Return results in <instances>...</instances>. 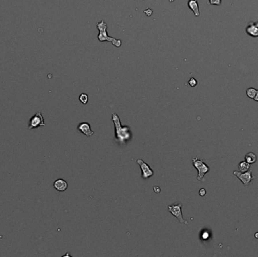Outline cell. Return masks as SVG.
<instances>
[{
  "label": "cell",
  "instance_id": "obj_1",
  "mask_svg": "<svg viewBox=\"0 0 258 257\" xmlns=\"http://www.w3.org/2000/svg\"><path fill=\"white\" fill-rule=\"evenodd\" d=\"M112 118L114 125H115V130H116V141H118L121 144H125L127 140L130 139L131 136L130 128L128 126L122 125L119 117L116 113H112Z\"/></svg>",
  "mask_w": 258,
  "mask_h": 257
},
{
  "label": "cell",
  "instance_id": "obj_2",
  "mask_svg": "<svg viewBox=\"0 0 258 257\" xmlns=\"http://www.w3.org/2000/svg\"><path fill=\"white\" fill-rule=\"evenodd\" d=\"M97 27L99 30L100 33L98 34V39H99L100 42H104V41H107L109 42H111L114 46L120 47L122 45V41L120 39H114L112 37H110L108 36L107 32H106V28H107V26H106V24L104 22V20H102L100 22L98 23L97 24Z\"/></svg>",
  "mask_w": 258,
  "mask_h": 257
},
{
  "label": "cell",
  "instance_id": "obj_3",
  "mask_svg": "<svg viewBox=\"0 0 258 257\" xmlns=\"http://www.w3.org/2000/svg\"><path fill=\"white\" fill-rule=\"evenodd\" d=\"M192 162L194 168L198 170L197 180L199 181H204V176L210 170V168L205 164L202 159L198 158H192Z\"/></svg>",
  "mask_w": 258,
  "mask_h": 257
},
{
  "label": "cell",
  "instance_id": "obj_4",
  "mask_svg": "<svg viewBox=\"0 0 258 257\" xmlns=\"http://www.w3.org/2000/svg\"><path fill=\"white\" fill-rule=\"evenodd\" d=\"M168 210L171 214L175 217L176 218L178 219V221L181 223H183V224H186L187 225L188 224V222H187L186 219H184L183 217V213H182V205L181 204H173L171 205H169L168 207Z\"/></svg>",
  "mask_w": 258,
  "mask_h": 257
},
{
  "label": "cell",
  "instance_id": "obj_5",
  "mask_svg": "<svg viewBox=\"0 0 258 257\" xmlns=\"http://www.w3.org/2000/svg\"><path fill=\"white\" fill-rule=\"evenodd\" d=\"M42 126H45V123L42 112L41 111H39L30 118L28 122V129L32 130L33 128H39Z\"/></svg>",
  "mask_w": 258,
  "mask_h": 257
},
{
  "label": "cell",
  "instance_id": "obj_6",
  "mask_svg": "<svg viewBox=\"0 0 258 257\" xmlns=\"http://www.w3.org/2000/svg\"><path fill=\"white\" fill-rule=\"evenodd\" d=\"M233 174L236 176L242 182L243 185L245 186H247L251 180L255 178V176H252V170H249L246 172H241V171H237V170H234Z\"/></svg>",
  "mask_w": 258,
  "mask_h": 257
},
{
  "label": "cell",
  "instance_id": "obj_7",
  "mask_svg": "<svg viewBox=\"0 0 258 257\" xmlns=\"http://www.w3.org/2000/svg\"><path fill=\"white\" fill-rule=\"evenodd\" d=\"M137 163L140 165V169L142 170V178L143 179H148L153 176L154 172L153 170L149 166L148 164L145 163L142 159H138L137 161Z\"/></svg>",
  "mask_w": 258,
  "mask_h": 257
},
{
  "label": "cell",
  "instance_id": "obj_8",
  "mask_svg": "<svg viewBox=\"0 0 258 257\" xmlns=\"http://www.w3.org/2000/svg\"><path fill=\"white\" fill-rule=\"evenodd\" d=\"M78 130L82 134H84L87 137H92L94 134V131L91 129V126L88 122H82L80 123L78 126Z\"/></svg>",
  "mask_w": 258,
  "mask_h": 257
},
{
  "label": "cell",
  "instance_id": "obj_9",
  "mask_svg": "<svg viewBox=\"0 0 258 257\" xmlns=\"http://www.w3.org/2000/svg\"><path fill=\"white\" fill-rule=\"evenodd\" d=\"M53 186L58 192H64L68 188V183L63 179H57L54 182Z\"/></svg>",
  "mask_w": 258,
  "mask_h": 257
},
{
  "label": "cell",
  "instance_id": "obj_10",
  "mask_svg": "<svg viewBox=\"0 0 258 257\" xmlns=\"http://www.w3.org/2000/svg\"><path fill=\"white\" fill-rule=\"evenodd\" d=\"M188 7L193 11V13H194V15L195 17H199L200 15L199 4H198L197 0H189V2H188Z\"/></svg>",
  "mask_w": 258,
  "mask_h": 257
},
{
  "label": "cell",
  "instance_id": "obj_11",
  "mask_svg": "<svg viewBox=\"0 0 258 257\" xmlns=\"http://www.w3.org/2000/svg\"><path fill=\"white\" fill-rule=\"evenodd\" d=\"M245 160L250 164H254L257 161V156L254 152H248L245 157Z\"/></svg>",
  "mask_w": 258,
  "mask_h": 257
},
{
  "label": "cell",
  "instance_id": "obj_12",
  "mask_svg": "<svg viewBox=\"0 0 258 257\" xmlns=\"http://www.w3.org/2000/svg\"><path fill=\"white\" fill-rule=\"evenodd\" d=\"M238 167V169H239V171H241V172H246V171L250 170L251 164L247 161H244L240 162Z\"/></svg>",
  "mask_w": 258,
  "mask_h": 257
},
{
  "label": "cell",
  "instance_id": "obj_13",
  "mask_svg": "<svg viewBox=\"0 0 258 257\" xmlns=\"http://www.w3.org/2000/svg\"><path fill=\"white\" fill-rule=\"evenodd\" d=\"M257 91L255 88L250 87V88H248V89H247V91H246V94H247V96H248L249 98H251V99H254L255 95H256Z\"/></svg>",
  "mask_w": 258,
  "mask_h": 257
},
{
  "label": "cell",
  "instance_id": "obj_14",
  "mask_svg": "<svg viewBox=\"0 0 258 257\" xmlns=\"http://www.w3.org/2000/svg\"><path fill=\"white\" fill-rule=\"evenodd\" d=\"M79 100L83 104H86L88 103V94H86L85 93L81 94L79 96Z\"/></svg>",
  "mask_w": 258,
  "mask_h": 257
},
{
  "label": "cell",
  "instance_id": "obj_15",
  "mask_svg": "<svg viewBox=\"0 0 258 257\" xmlns=\"http://www.w3.org/2000/svg\"><path fill=\"white\" fill-rule=\"evenodd\" d=\"M188 83H189V86H191V87H195V86L197 85L198 82L197 81H196V79H195L194 78H191V79L189 80V81H188Z\"/></svg>",
  "mask_w": 258,
  "mask_h": 257
},
{
  "label": "cell",
  "instance_id": "obj_16",
  "mask_svg": "<svg viewBox=\"0 0 258 257\" xmlns=\"http://www.w3.org/2000/svg\"><path fill=\"white\" fill-rule=\"evenodd\" d=\"M221 4V0H209V5L219 6Z\"/></svg>",
  "mask_w": 258,
  "mask_h": 257
},
{
  "label": "cell",
  "instance_id": "obj_17",
  "mask_svg": "<svg viewBox=\"0 0 258 257\" xmlns=\"http://www.w3.org/2000/svg\"><path fill=\"white\" fill-rule=\"evenodd\" d=\"M205 194H206V190H205V188H201L200 190H199V195L200 196H205Z\"/></svg>",
  "mask_w": 258,
  "mask_h": 257
},
{
  "label": "cell",
  "instance_id": "obj_18",
  "mask_svg": "<svg viewBox=\"0 0 258 257\" xmlns=\"http://www.w3.org/2000/svg\"><path fill=\"white\" fill-rule=\"evenodd\" d=\"M201 237L204 239V240H207L208 237H209V233L208 232H204L201 235Z\"/></svg>",
  "mask_w": 258,
  "mask_h": 257
},
{
  "label": "cell",
  "instance_id": "obj_19",
  "mask_svg": "<svg viewBox=\"0 0 258 257\" xmlns=\"http://www.w3.org/2000/svg\"><path fill=\"white\" fill-rule=\"evenodd\" d=\"M144 13L146 15H147V16H151V15H152V11L151 10V9H150V8H148L147 10L144 11Z\"/></svg>",
  "mask_w": 258,
  "mask_h": 257
},
{
  "label": "cell",
  "instance_id": "obj_20",
  "mask_svg": "<svg viewBox=\"0 0 258 257\" xmlns=\"http://www.w3.org/2000/svg\"><path fill=\"white\" fill-rule=\"evenodd\" d=\"M153 189L155 190V192L156 193H159L160 192V188L159 187H157V186H155L153 188Z\"/></svg>",
  "mask_w": 258,
  "mask_h": 257
},
{
  "label": "cell",
  "instance_id": "obj_21",
  "mask_svg": "<svg viewBox=\"0 0 258 257\" xmlns=\"http://www.w3.org/2000/svg\"><path fill=\"white\" fill-rule=\"evenodd\" d=\"M254 100H255V101H257L258 102V91H257L256 95H255V97H254Z\"/></svg>",
  "mask_w": 258,
  "mask_h": 257
},
{
  "label": "cell",
  "instance_id": "obj_22",
  "mask_svg": "<svg viewBox=\"0 0 258 257\" xmlns=\"http://www.w3.org/2000/svg\"><path fill=\"white\" fill-rule=\"evenodd\" d=\"M254 237H256L257 239H258V232H256L254 234Z\"/></svg>",
  "mask_w": 258,
  "mask_h": 257
}]
</instances>
